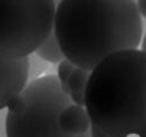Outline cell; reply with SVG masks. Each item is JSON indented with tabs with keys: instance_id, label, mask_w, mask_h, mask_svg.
Wrapping results in <instances>:
<instances>
[{
	"instance_id": "obj_13",
	"label": "cell",
	"mask_w": 146,
	"mask_h": 137,
	"mask_svg": "<svg viewBox=\"0 0 146 137\" xmlns=\"http://www.w3.org/2000/svg\"><path fill=\"white\" fill-rule=\"evenodd\" d=\"M141 50L143 52H146V32H143V36H141Z\"/></svg>"
},
{
	"instance_id": "obj_8",
	"label": "cell",
	"mask_w": 146,
	"mask_h": 137,
	"mask_svg": "<svg viewBox=\"0 0 146 137\" xmlns=\"http://www.w3.org/2000/svg\"><path fill=\"white\" fill-rule=\"evenodd\" d=\"M34 53L37 55V58L47 61V63H56L58 64L63 58H64V55H63V52H61L60 44L56 40V36H55L53 31L39 44V47L34 50Z\"/></svg>"
},
{
	"instance_id": "obj_6",
	"label": "cell",
	"mask_w": 146,
	"mask_h": 137,
	"mask_svg": "<svg viewBox=\"0 0 146 137\" xmlns=\"http://www.w3.org/2000/svg\"><path fill=\"white\" fill-rule=\"evenodd\" d=\"M58 126L69 136L90 132V120L85 108L76 103H69L58 115Z\"/></svg>"
},
{
	"instance_id": "obj_12",
	"label": "cell",
	"mask_w": 146,
	"mask_h": 137,
	"mask_svg": "<svg viewBox=\"0 0 146 137\" xmlns=\"http://www.w3.org/2000/svg\"><path fill=\"white\" fill-rule=\"evenodd\" d=\"M90 137H111V136H106L104 132H101V131H98L96 128L90 126Z\"/></svg>"
},
{
	"instance_id": "obj_4",
	"label": "cell",
	"mask_w": 146,
	"mask_h": 137,
	"mask_svg": "<svg viewBox=\"0 0 146 137\" xmlns=\"http://www.w3.org/2000/svg\"><path fill=\"white\" fill-rule=\"evenodd\" d=\"M55 0H0V56L34 53L53 31Z\"/></svg>"
},
{
	"instance_id": "obj_9",
	"label": "cell",
	"mask_w": 146,
	"mask_h": 137,
	"mask_svg": "<svg viewBox=\"0 0 146 137\" xmlns=\"http://www.w3.org/2000/svg\"><path fill=\"white\" fill-rule=\"evenodd\" d=\"M74 66H76V64H74L72 61H69L68 58H63V60L58 63V74H56V77H58L60 86L64 92H68V79H69L71 71L74 69Z\"/></svg>"
},
{
	"instance_id": "obj_3",
	"label": "cell",
	"mask_w": 146,
	"mask_h": 137,
	"mask_svg": "<svg viewBox=\"0 0 146 137\" xmlns=\"http://www.w3.org/2000/svg\"><path fill=\"white\" fill-rule=\"evenodd\" d=\"M69 103L53 74L27 81L5 108L7 137H90V132L69 136L58 126V115Z\"/></svg>"
},
{
	"instance_id": "obj_11",
	"label": "cell",
	"mask_w": 146,
	"mask_h": 137,
	"mask_svg": "<svg viewBox=\"0 0 146 137\" xmlns=\"http://www.w3.org/2000/svg\"><path fill=\"white\" fill-rule=\"evenodd\" d=\"M0 137H7V132H5V108L0 110Z\"/></svg>"
},
{
	"instance_id": "obj_2",
	"label": "cell",
	"mask_w": 146,
	"mask_h": 137,
	"mask_svg": "<svg viewBox=\"0 0 146 137\" xmlns=\"http://www.w3.org/2000/svg\"><path fill=\"white\" fill-rule=\"evenodd\" d=\"M84 108L106 136L146 137V52H114L90 69Z\"/></svg>"
},
{
	"instance_id": "obj_5",
	"label": "cell",
	"mask_w": 146,
	"mask_h": 137,
	"mask_svg": "<svg viewBox=\"0 0 146 137\" xmlns=\"http://www.w3.org/2000/svg\"><path fill=\"white\" fill-rule=\"evenodd\" d=\"M29 81V60L0 56V110L7 108L11 99L21 92Z\"/></svg>"
},
{
	"instance_id": "obj_1",
	"label": "cell",
	"mask_w": 146,
	"mask_h": 137,
	"mask_svg": "<svg viewBox=\"0 0 146 137\" xmlns=\"http://www.w3.org/2000/svg\"><path fill=\"white\" fill-rule=\"evenodd\" d=\"M53 32L64 58L93 69L114 52L138 48L143 21L135 0H60Z\"/></svg>"
},
{
	"instance_id": "obj_10",
	"label": "cell",
	"mask_w": 146,
	"mask_h": 137,
	"mask_svg": "<svg viewBox=\"0 0 146 137\" xmlns=\"http://www.w3.org/2000/svg\"><path fill=\"white\" fill-rule=\"evenodd\" d=\"M135 5H137L140 15L143 18H146V0H135Z\"/></svg>"
},
{
	"instance_id": "obj_7",
	"label": "cell",
	"mask_w": 146,
	"mask_h": 137,
	"mask_svg": "<svg viewBox=\"0 0 146 137\" xmlns=\"http://www.w3.org/2000/svg\"><path fill=\"white\" fill-rule=\"evenodd\" d=\"M88 76H90V69L74 66L68 79V92L66 94L69 95L71 102L80 105V107H84V95H85V86Z\"/></svg>"
}]
</instances>
